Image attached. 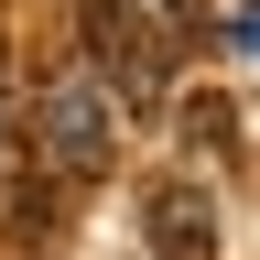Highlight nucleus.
<instances>
[{
	"label": "nucleus",
	"mask_w": 260,
	"mask_h": 260,
	"mask_svg": "<svg viewBox=\"0 0 260 260\" xmlns=\"http://www.w3.org/2000/svg\"><path fill=\"white\" fill-rule=\"evenodd\" d=\"M152 249L162 260H217V228H206V206H195V184L152 195Z\"/></svg>",
	"instance_id": "7ed1b4c3"
},
{
	"label": "nucleus",
	"mask_w": 260,
	"mask_h": 260,
	"mask_svg": "<svg viewBox=\"0 0 260 260\" xmlns=\"http://www.w3.org/2000/svg\"><path fill=\"white\" fill-rule=\"evenodd\" d=\"M184 141H217V152H239V109H228V98H195V109H184Z\"/></svg>",
	"instance_id": "20e7f679"
},
{
	"label": "nucleus",
	"mask_w": 260,
	"mask_h": 260,
	"mask_svg": "<svg viewBox=\"0 0 260 260\" xmlns=\"http://www.w3.org/2000/svg\"><path fill=\"white\" fill-rule=\"evenodd\" d=\"M76 32H87V76L119 87L130 109H162V76H174V44L130 11V0H76Z\"/></svg>",
	"instance_id": "f257e3e1"
},
{
	"label": "nucleus",
	"mask_w": 260,
	"mask_h": 260,
	"mask_svg": "<svg viewBox=\"0 0 260 260\" xmlns=\"http://www.w3.org/2000/svg\"><path fill=\"white\" fill-rule=\"evenodd\" d=\"M152 11L174 22V32H195V22H206V0H152Z\"/></svg>",
	"instance_id": "39448f33"
},
{
	"label": "nucleus",
	"mask_w": 260,
	"mask_h": 260,
	"mask_svg": "<svg viewBox=\"0 0 260 260\" xmlns=\"http://www.w3.org/2000/svg\"><path fill=\"white\" fill-rule=\"evenodd\" d=\"M32 152H44V174H65V184L109 174V87H98L87 65L44 87V130H32Z\"/></svg>",
	"instance_id": "f03ea898"
}]
</instances>
